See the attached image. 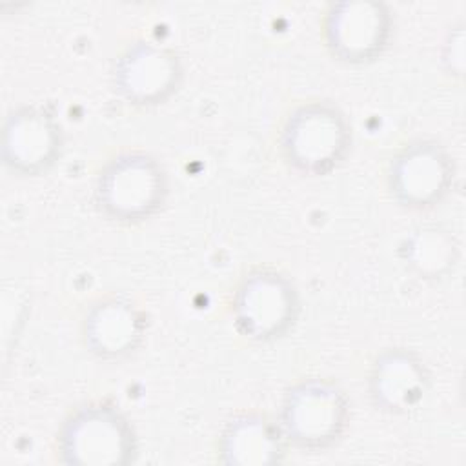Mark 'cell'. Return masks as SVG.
<instances>
[{
	"label": "cell",
	"instance_id": "1",
	"mask_svg": "<svg viewBox=\"0 0 466 466\" xmlns=\"http://www.w3.org/2000/svg\"><path fill=\"white\" fill-rule=\"evenodd\" d=\"M169 195L164 164L144 149H124L109 157L93 184V202L102 217L122 226L153 218Z\"/></svg>",
	"mask_w": 466,
	"mask_h": 466
},
{
	"label": "cell",
	"instance_id": "2",
	"mask_svg": "<svg viewBox=\"0 0 466 466\" xmlns=\"http://www.w3.org/2000/svg\"><path fill=\"white\" fill-rule=\"evenodd\" d=\"M353 146L348 115L329 100H308L295 106L279 131L284 162L306 177H326L339 169Z\"/></svg>",
	"mask_w": 466,
	"mask_h": 466
},
{
	"label": "cell",
	"instance_id": "3",
	"mask_svg": "<svg viewBox=\"0 0 466 466\" xmlns=\"http://www.w3.org/2000/svg\"><path fill=\"white\" fill-rule=\"evenodd\" d=\"M351 420V400L331 379L306 377L282 395L279 426L288 446L300 453H326L337 446Z\"/></svg>",
	"mask_w": 466,
	"mask_h": 466
},
{
	"label": "cell",
	"instance_id": "4",
	"mask_svg": "<svg viewBox=\"0 0 466 466\" xmlns=\"http://www.w3.org/2000/svg\"><path fill=\"white\" fill-rule=\"evenodd\" d=\"M56 455L67 466H127L137 461L138 435L118 404L89 400L62 420Z\"/></svg>",
	"mask_w": 466,
	"mask_h": 466
},
{
	"label": "cell",
	"instance_id": "5",
	"mask_svg": "<svg viewBox=\"0 0 466 466\" xmlns=\"http://www.w3.org/2000/svg\"><path fill=\"white\" fill-rule=\"evenodd\" d=\"M300 315V295L295 282L268 266L251 268L235 286L231 319L248 340L268 344L284 339Z\"/></svg>",
	"mask_w": 466,
	"mask_h": 466
},
{
	"label": "cell",
	"instance_id": "6",
	"mask_svg": "<svg viewBox=\"0 0 466 466\" xmlns=\"http://www.w3.org/2000/svg\"><path fill=\"white\" fill-rule=\"evenodd\" d=\"M457 164L435 138H413L400 146L386 171L390 197L404 209L426 211L439 206L453 189Z\"/></svg>",
	"mask_w": 466,
	"mask_h": 466
},
{
	"label": "cell",
	"instance_id": "7",
	"mask_svg": "<svg viewBox=\"0 0 466 466\" xmlns=\"http://www.w3.org/2000/svg\"><path fill=\"white\" fill-rule=\"evenodd\" d=\"M395 31V16L380 0L331 2L322 15V38L329 55L348 66L380 58Z\"/></svg>",
	"mask_w": 466,
	"mask_h": 466
},
{
	"label": "cell",
	"instance_id": "8",
	"mask_svg": "<svg viewBox=\"0 0 466 466\" xmlns=\"http://www.w3.org/2000/svg\"><path fill=\"white\" fill-rule=\"evenodd\" d=\"M66 133L56 113L42 104L13 107L2 124L4 167L24 178L47 175L62 158Z\"/></svg>",
	"mask_w": 466,
	"mask_h": 466
},
{
	"label": "cell",
	"instance_id": "9",
	"mask_svg": "<svg viewBox=\"0 0 466 466\" xmlns=\"http://www.w3.org/2000/svg\"><path fill=\"white\" fill-rule=\"evenodd\" d=\"M184 64L166 44L140 38L127 44L113 62L111 86L133 107L166 104L182 86Z\"/></svg>",
	"mask_w": 466,
	"mask_h": 466
},
{
	"label": "cell",
	"instance_id": "10",
	"mask_svg": "<svg viewBox=\"0 0 466 466\" xmlns=\"http://www.w3.org/2000/svg\"><path fill=\"white\" fill-rule=\"evenodd\" d=\"M147 335V315L137 300L122 293L96 299L84 313L80 339L89 355L102 362L133 357Z\"/></svg>",
	"mask_w": 466,
	"mask_h": 466
},
{
	"label": "cell",
	"instance_id": "11",
	"mask_svg": "<svg viewBox=\"0 0 466 466\" xmlns=\"http://www.w3.org/2000/svg\"><path fill=\"white\" fill-rule=\"evenodd\" d=\"M366 390L377 411L406 415L424 400L430 390V370L415 350L386 348L371 360Z\"/></svg>",
	"mask_w": 466,
	"mask_h": 466
},
{
	"label": "cell",
	"instance_id": "12",
	"mask_svg": "<svg viewBox=\"0 0 466 466\" xmlns=\"http://www.w3.org/2000/svg\"><path fill=\"white\" fill-rule=\"evenodd\" d=\"M288 442L279 422L260 411H238L231 415L217 442L218 461L229 466H271L280 464Z\"/></svg>",
	"mask_w": 466,
	"mask_h": 466
},
{
	"label": "cell",
	"instance_id": "13",
	"mask_svg": "<svg viewBox=\"0 0 466 466\" xmlns=\"http://www.w3.org/2000/svg\"><path fill=\"white\" fill-rule=\"evenodd\" d=\"M399 257L411 275L426 282H437L446 279L459 264L461 242L442 224H419L402 237Z\"/></svg>",
	"mask_w": 466,
	"mask_h": 466
},
{
	"label": "cell",
	"instance_id": "14",
	"mask_svg": "<svg viewBox=\"0 0 466 466\" xmlns=\"http://www.w3.org/2000/svg\"><path fill=\"white\" fill-rule=\"evenodd\" d=\"M441 66L446 75L462 78L464 75V22L457 20L450 25L441 46Z\"/></svg>",
	"mask_w": 466,
	"mask_h": 466
}]
</instances>
